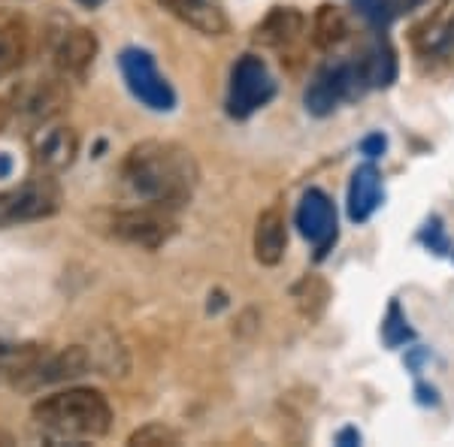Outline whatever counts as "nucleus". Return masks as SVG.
<instances>
[{"mask_svg":"<svg viewBox=\"0 0 454 447\" xmlns=\"http://www.w3.org/2000/svg\"><path fill=\"white\" fill-rule=\"evenodd\" d=\"M79 6H85V10H98L100 4H104V0H76Z\"/></svg>","mask_w":454,"mask_h":447,"instance_id":"nucleus-27","label":"nucleus"},{"mask_svg":"<svg viewBox=\"0 0 454 447\" xmlns=\"http://www.w3.org/2000/svg\"><path fill=\"white\" fill-rule=\"evenodd\" d=\"M291 297H294V303L303 318L318 320L321 314H325L327 303H331V284L318 275H306L291 288Z\"/></svg>","mask_w":454,"mask_h":447,"instance_id":"nucleus-20","label":"nucleus"},{"mask_svg":"<svg viewBox=\"0 0 454 447\" xmlns=\"http://www.w3.org/2000/svg\"><path fill=\"white\" fill-rule=\"evenodd\" d=\"M424 4H430V0H382V25H387L391 19H400V16H409V12L421 10Z\"/></svg>","mask_w":454,"mask_h":447,"instance_id":"nucleus-23","label":"nucleus"},{"mask_svg":"<svg viewBox=\"0 0 454 447\" xmlns=\"http://www.w3.org/2000/svg\"><path fill=\"white\" fill-rule=\"evenodd\" d=\"M100 52V42L98 36H94L88 27H70V31H64L58 36L55 42V70L58 76L64 79H76V82H82L88 76V70L94 67V58Z\"/></svg>","mask_w":454,"mask_h":447,"instance_id":"nucleus-12","label":"nucleus"},{"mask_svg":"<svg viewBox=\"0 0 454 447\" xmlns=\"http://www.w3.org/2000/svg\"><path fill=\"white\" fill-rule=\"evenodd\" d=\"M409 327L400 320V309H397V303L391 305V312H387V320H385V339L387 344H400L403 339H409Z\"/></svg>","mask_w":454,"mask_h":447,"instance_id":"nucleus-24","label":"nucleus"},{"mask_svg":"<svg viewBox=\"0 0 454 447\" xmlns=\"http://www.w3.org/2000/svg\"><path fill=\"white\" fill-rule=\"evenodd\" d=\"M121 179L130 194L140 197L143 203L176 212L192 203L200 185V166L185 145L145 139L128 151L121 164Z\"/></svg>","mask_w":454,"mask_h":447,"instance_id":"nucleus-1","label":"nucleus"},{"mask_svg":"<svg viewBox=\"0 0 454 447\" xmlns=\"http://www.w3.org/2000/svg\"><path fill=\"white\" fill-rule=\"evenodd\" d=\"M79 155V134L67 124H43L31 136V160L40 173H64Z\"/></svg>","mask_w":454,"mask_h":447,"instance_id":"nucleus-9","label":"nucleus"},{"mask_svg":"<svg viewBox=\"0 0 454 447\" xmlns=\"http://www.w3.org/2000/svg\"><path fill=\"white\" fill-rule=\"evenodd\" d=\"M297 227L315 245V260H325L336 242V212L325 190L309 188L297 206Z\"/></svg>","mask_w":454,"mask_h":447,"instance_id":"nucleus-10","label":"nucleus"},{"mask_svg":"<svg viewBox=\"0 0 454 447\" xmlns=\"http://www.w3.org/2000/svg\"><path fill=\"white\" fill-rule=\"evenodd\" d=\"M361 149H364V155H370V158H379L385 151V136L382 134H372V136H367L361 143Z\"/></svg>","mask_w":454,"mask_h":447,"instance_id":"nucleus-25","label":"nucleus"},{"mask_svg":"<svg viewBox=\"0 0 454 447\" xmlns=\"http://www.w3.org/2000/svg\"><path fill=\"white\" fill-rule=\"evenodd\" d=\"M276 94V82L270 76L267 64L258 55H243L231 73V91H227V112L233 119H248L267 106Z\"/></svg>","mask_w":454,"mask_h":447,"instance_id":"nucleus-6","label":"nucleus"},{"mask_svg":"<svg viewBox=\"0 0 454 447\" xmlns=\"http://www.w3.org/2000/svg\"><path fill=\"white\" fill-rule=\"evenodd\" d=\"M27 49H31V31L25 19L0 16V79L25 64Z\"/></svg>","mask_w":454,"mask_h":447,"instance_id":"nucleus-17","label":"nucleus"},{"mask_svg":"<svg viewBox=\"0 0 454 447\" xmlns=\"http://www.w3.org/2000/svg\"><path fill=\"white\" fill-rule=\"evenodd\" d=\"M119 64L124 73V82H128V88L134 91V97L140 100V104L155 109V112H170L176 106L173 88L158 73L155 58L149 52H143V49H124Z\"/></svg>","mask_w":454,"mask_h":447,"instance_id":"nucleus-7","label":"nucleus"},{"mask_svg":"<svg viewBox=\"0 0 454 447\" xmlns=\"http://www.w3.org/2000/svg\"><path fill=\"white\" fill-rule=\"evenodd\" d=\"M427 46H430V52H434V55L454 58V12H451V19L445 21L442 27H436Z\"/></svg>","mask_w":454,"mask_h":447,"instance_id":"nucleus-22","label":"nucleus"},{"mask_svg":"<svg viewBox=\"0 0 454 447\" xmlns=\"http://www.w3.org/2000/svg\"><path fill=\"white\" fill-rule=\"evenodd\" d=\"M355 61L364 73L367 88H387L397 79V55H394L387 40H372L361 52V58H355Z\"/></svg>","mask_w":454,"mask_h":447,"instance_id":"nucleus-18","label":"nucleus"},{"mask_svg":"<svg viewBox=\"0 0 454 447\" xmlns=\"http://www.w3.org/2000/svg\"><path fill=\"white\" fill-rule=\"evenodd\" d=\"M306 16L297 6H273V10L254 25V42L267 49H288L303 36Z\"/></svg>","mask_w":454,"mask_h":447,"instance_id":"nucleus-14","label":"nucleus"},{"mask_svg":"<svg viewBox=\"0 0 454 447\" xmlns=\"http://www.w3.org/2000/svg\"><path fill=\"white\" fill-rule=\"evenodd\" d=\"M0 444H12V435H10V432L0 429Z\"/></svg>","mask_w":454,"mask_h":447,"instance_id":"nucleus-28","label":"nucleus"},{"mask_svg":"<svg viewBox=\"0 0 454 447\" xmlns=\"http://www.w3.org/2000/svg\"><path fill=\"white\" fill-rule=\"evenodd\" d=\"M61 185L52 173H40L0 194V230L52 218L61 209Z\"/></svg>","mask_w":454,"mask_h":447,"instance_id":"nucleus-4","label":"nucleus"},{"mask_svg":"<svg viewBox=\"0 0 454 447\" xmlns=\"http://www.w3.org/2000/svg\"><path fill=\"white\" fill-rule=\"evenodd\" d=\"M382 203V175L376 164L357 166L348 185V218L351 221H367Z\"/></svg>","mask_w":454,"mask_h":447,"instance_id":"nucleus-16","label":"nucleus"},{"mask_svg":"<svg viewBox=\"0 0 454 447\" xmlns=\"http://www.w3.org/2000/svg\"><path fill=\"white\" fill-rule=\"evenodd\" d=\"M70 104L67 79H34L19 82L0 97V134L10 130H36L55 121Z\"/></svg>","mask_w":454,"mask_h":447,"instance_id":"nucleus-3","label":"nucleus"},{"mask_svg":"<svg viewBox=\"0 0 454 447\" xmlns=\"http://www.w3.org/2000/svg\"><path fill=\"white\" fill-rule=\"evenodd\" d=\"M113 236L155 251V248L167 245V242L176 236V218L170 209L143 203L140 209L119 212V215L113 218Z\"/></svg>","mask_w":454,"mask_h":447,"instance_id":"nucleus-8","label":"nucleus"},{"mask_svg":"<svg viewBox=\"0 0 454 447\" xmlns=\"http://www.w3.org/2000/svg\"><path fill=\"white\" fill-rule=\"evenodd\" d=\"M34 427L46 442L76 444L88 438L106 435L113 427V408L106 396L91 387H73V390L52 393L34 405Z\"/></svg>","mask_w":454,"mask_h":447,"instance_id":"nucleus-2","label":"nucleus"},{"mask_svg":"<svg viewBox=\"0 0 454 447\" xmlns=\"http://www.w3.org/2000/svg\"><path fill=\"white\" fill-rule=\"evenodd\" d=\"M94 366V357L88 354L82 344H73V348H64L58 354H43L40 360L34 363L31 372L19 378V390H40L46 384H58V381H70L85 375L88 369Z\"/></svg>","mask_w":454,"mask_h":447,"instance_id":"nucleus-11","label":"nucleus"},{"mask_svg":"<svg viewBox=\"0 0 454 447\" xmlns=\"http://www.w3.org/2000/svg\"><path fill=\"white\" fill-rule=\"evenodd\" d=\"M340 442H342V444H348V442H361V435H357L355 429H342V432H340Z\"/></svg>","mask_w":454,"mask_h":447,"instance_id":"nucleus-26","label":"nucleus"},{"mask_svg":"<svg viewBox=\"0 0 454 447\" xmlns=\"http://www.w3.org/2000/svg\"><path fill=\"white\" fill-rule=\"evenodd\" d=\"M364 91H370V88L364 82V73L357 67V61L327 64V67L315 73V79L306 88V109L312 115H318V119H325L340 104L361 97Z\"/></svg>","mask_w":454,"mask_h":447,"instance_id":"nucleus-5","label":"nucleus"},{"mask_svg":"<svg viewBox=\"0 0 454 447\" xmlns=\"http://www.w3.org/2000/svg\"><path fill=\"white\" fill-rule=\"evenodd\" d=\"M288 248V224L279 209H267L254 224V260L261 266H279Z\"/></svg>","mask_w":454,"mask_h":447,"instance_id":"nucleus-15","label":"nucleus"},{"mask_svg":"<svg viewBox=\"0 0 454 447\" xmlns=\"http://www.w3.org/2000/svg\"><path fill=\"white\" fill-rule=\"evenodd\" d=\"M179 442H182L179 432L164 427V423H145V427H140L134 435L128 438V444H134V447H155V444H170L173 447Z\"/></svg>","mask_w":454,"mask_h":447,"instance_id":"nucleus-21","label":"nucleus"},{"mask_svg":"<svg viewBox=\"0 0 454 447\" xmlns=\"http://www.w3.org/2000/svg\"><path fill=\"white\" fill-rule=\"evenodd\" d=\"M155 4L203 36H222L231 27L222 0H155Z\"/></svg>","mask_w":454,"mask_h":447,"instance_id":"nucleus-13","label":"nucleus"},{"mask_svg":"<svg viewBox=\"0 0 454 447\" xmlns=\"http://www.w3.org/2000/svg\"><path fill=\"white\" fill-rule=\"evenodd\" d=\"M348 36V19L336 4H321L312 16V42L321 52H331Z\"/></svg>","mask_w":454,"mask_h":447,"instance_id":"nucleus-19","label":"nucleus"}]
</instances>
